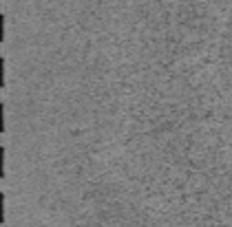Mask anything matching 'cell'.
<instances>
[{
  "label": "cell",
  "instance_id": "1",
  "mask_svg": "<svg viewBox=\"0 0 232 227\" xmlns=\"http://www.w3.org/2000/svg\"><path fill=\"white\" fill-rule=\"evenodd\" d=\"M0 174L5 177V148H0Z\"/></svg>",
  "mask_w": 232,
  "mask_h": 227
},
{
  "label": "cell",
  "instance_id": "2",
  "mask_svg": "<svg viewBox=\"0 0 232 227\" xmlns=\"http://www.w3.org/2000/svg\"><path fill=\"white\" fill-rule=\"evenodd\" d=\"M0 73H2V77H0V84L5 86V57L0 60Z\"/></svg>",
  "mask_w": 232,
  "mask_h": 227
},
{
  "label": "cell",
  "instance_id": "3",
  "mask_svg": "<svg viewBox=\"0 0 232 227\" xmlns=\"http://www.w3.org/2000/svg\"><path fill=\"white\" fill-rule=\"evenodd\" d=\"M0 40H5V15H0Z\"/></svg>",
  "mask_w": 232,
  "mask_h": 227
},
{
  "label": "cell",
  "instance_id": "4",
  "mask_svg": "<svg viewBox=\"0 0 232 227\" xmlns=\"http://www.w3.org/2000/svg\"><path fill=\"white\" fill-rule=\"evenodd\" d=\"M0 130H5V106H0Z\"/></svg>",
  "mask_w": 232,
  "mask_h": 227
}]
</instances>
